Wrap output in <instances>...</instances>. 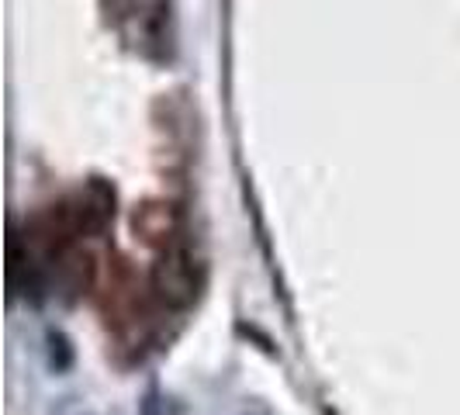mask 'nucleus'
<instances>
[{
  "label": "nucleus",
  "instance_id": "nucleus-1",
  "mask_svg": "<svg viewBox=\"0 0 460 415\" xmlns=\"http://www.w3.org/2000/svg\"><path fill=\"white\" fill-rule=\"evenodd\" d=\"M153 287L160 295L163 305L170 308H184L194 298V267H190V256L187 253H166L153 274Z\"/></svg>",
  "mask_w": 460,
  "mask_h": 415
}]
</instances>
